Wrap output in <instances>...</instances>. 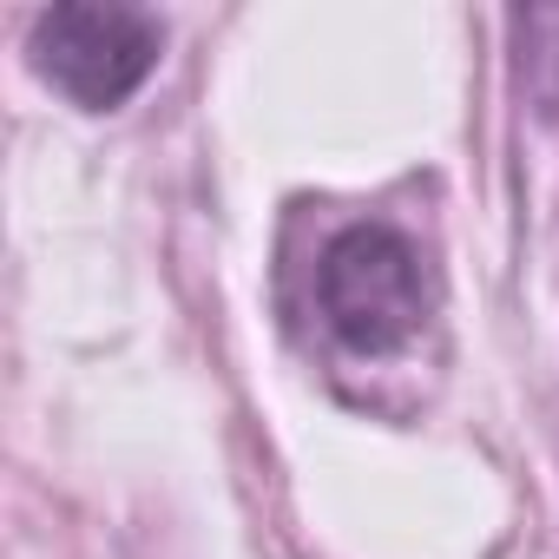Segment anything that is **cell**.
<instances>
[{
    "label": "cell",
    "mask_w": 559,
    "mask_h": 559,
    "mask_svg": "<svg viewBox=\"0 0 559 559\" xmlns=\"http://www.w3.org/2000/svg\"><path fill=\"white\" fill-rule=\"evenodd\" d=\"M317 317L349 356H402L435 317L428 263L395 224H343L317 257Z\"/></svg>",
    "instance_id": "6da1fadb"
},
{
    "label": "cell",
    "mask_w": 559,
    "mask_h": 559,
    "mask_svg": "<svg viewBox=\"0 0 559 559\" xmlns=\"http://www.w3.org/2000/svg\"><path fill=\"white\" fill-rule=\"evenodd\" d=\"M158 53H165L158 14L119 8V0H67V8H47L27 34L34 73L80 112H119L152 80Z\"/></svg>",
    "instance_id": "7a4b0ae2"
}]
</instances>
